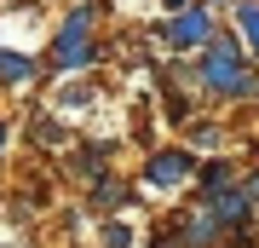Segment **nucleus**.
I'll return each mask as SVG.
<instances>
[{
    "mask_svg": "<svg viewBox=\"0 0 259 248\" xmlns=\"http://www.w3.org/2000/svg\"><path fill=\"white\" fill-rule=\"evenodd\" d=\"M185 173H196V162H190V150H156L144 167V179L150 185H179Z\"/></svg>",
    "mask_w": 259,
    "mask_h": 248,
    "instance_id": "nucleus-4",
    "label": "nucleus"
},
{
    "mask_svg": "<svg viewBox=\"0 0 259 248\" xmlns=\"http://www.w3.org/2000/svg\"><path fill=\"white\" fill-rule=\"evenodd\" d=\"M0 150H6V121H0Z\"/></svg>",
    "mask_w": 259,
    "mask_h": 248,
    "instance_id": "nucleus-9",
    "label": "nucleus"
},
{
    "mask_svg": "<svg viewBox=\"0 0 259 248\" xmlns=\"http://www.w3.org/2000/svg\"><path fill=\"white\" fill-rule=\"evenodd\" d=\"M0 75H6L12 87H18V81H29V58H12V52H0Z\"/></svg>",
    "mask_w": 259,
    "mask_h": 248,
    "instance_id": "nucleus-7",
    "label": "nucleus"
},
{
    "mask_svg": "<svg viewBox=\"0 0 259 248\" xmlns=\"http://www.w3.org/2000/svg\"><path fill=\"white\" fill-rule=\"evenodd\" d=\"M179 237H185V248H202V242H213V237H219V220H213V208L202 202L196 214H185V231H179Z\"/></svg>",
    "mask_w": 259,
    "mask_h": 248,
    "instance_id": "nucleus-5",
    "label": "nucleus"
},
{
    "mask_svg": "<svg viewBox=\"0 0 259 248\" xmlns=\"http://www.w3.org/2000/svg\"><path fill=\"white\" fill-rule=\"evenodd\" d=\"M236 23L248 29V41L259 46V6H236Z\"/></svg>",
    "mask_w": 259,
    "mask_h": 248,
    "instance_id": "nucleus-8",
    "label": "nucleus"
},
{
    "mask_svg": "<svg viewBox=\"0 0 259 248\" xmlns=\"http://www.w3.org/2000/svg\"><path fill=\"white\" fill-rule=\"evenodd\" d=\"M156 35H161L167 46H207V41H213V18L196 6V12H185V18H173L167 29H156Z\"/></svg>",
    "mask_w": 259,
    "mask_h": 248,
    "instance_id": "nucleus-3",
    "label": "nucleus"
},
{
    "mask_svg": "<svg viewBox=\"0 0 259 248\" xmlns=\"http://www.w3.org/2000/svg\"><path fill=\"white\" fill-rule=\"evenodd\" d=\"M196 75H202L213 92H236V81L248 75L242 58H236V41H231V35H213V41L202 46V69H196Z\"/></svg>",
    "mask_w": 259,
    "mask_h": 248,
    "instance_id": "nucleus-1",
    "label": "nucleus"
},
{
    "mask_svg": "<svg viewBox=\"0 0 259 248\" xmlns=\"http://www.w3.org/2000/svg\"><path fill=\"white\" fill-rule=\"evenodd\" d=\"M231 173H236L231 162H207V167H202V185H207V191H225V185H231Z\"/></svg>",
    "mask_w": 259,
    "mask_h": 248,
    "instance_id": "nucleus-6",
    "label": "nucleus"
},
{
    "mask_svg": "<svg viewBox=\"0 0 259 248\" xmlns=\"http://www.w3.org/2000/svg\"><path fill=\"white\" fill-rule=\"evenodd\" d=\"M87 29H93V6H75L69 23L58 29V41H52V64H58V69H75V64H87V58H93Z\"/></svg>",
    "mask_w": 259,
    "mask_h": 248,
    "instance_id": "nucleus-2",
    "label": "nucleus"
}]
</instances>
